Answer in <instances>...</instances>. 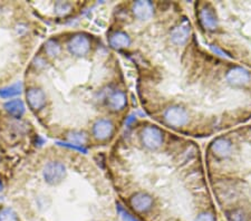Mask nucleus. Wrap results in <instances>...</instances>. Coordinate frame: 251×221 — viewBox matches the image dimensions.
Returning <instances> with one entry per match:
<instances>
[{
	"label": "nucleus",
	"mask_w": 251,
	"mask_h": 221,
	"mask_svg": "<svg viewBox=\"0 0 251 221\" xmlns=\"http://www.w3.org/2000/svg\"><path fill=\"white\" fill-rule=\"evenodd\" d=\"M204 164L213 199L226 221H251V124L211 139Z\"/></svg>",
	"instance_id": "1"
},
{
	"label": "nucleus",
	"mask_w": 251,
	"mask_h": 221,
	"mask_svg": "<svg viewBox=\"0 0 251 221\" xmlns=\"http://www.w3.org/2000/svg\"><path fill=\"white\" fill-rule=\"evenodd\" d=\"M193 6L205 45L251 70V1H198Z\"/></svg>",
	"instance_id": "2"
},
{
	"label": "nucleus",
	"mask_w": 251,
	"mask_h": 221,
	"mask_svg": "<svg viewBox=\"0 0 251 221\" xmlns=\"http://www.w3.org/2000/svg\"><path fill=\"white\" fill-rule=\"evenodd\" d=\"M67 169L60 161H50L43 171L44 180L50 186H57L66 178Z\"/></svg>",
	"instance_id": "3"
},
{
	"label": "nucleus",
	"mask_w": 251,
	"mask_h": 221,
	"mask_svg": "<svg viewBox=\"0 0 251 221\" xmlns=\"http://www.w3.org/2000/svg\"><path fill=\"white\" fill-rule=\"evenodd\" d=\"M129 206L139 215L147 216L154 210V201L145 192L135 191L129 196Z\"/></svg>",
	"instance_id": "4"
},
{
	"label": "nucleus",
	"mask_w": 251,
	"mask_h": 221,
	"mask_svg": "<svg viewBox=\"0 0 251 221\" xmlns=\"http://www.w3.org/2000/svg\"><path fill=\"white\" fill-rule=\"evenodd\" d=\"M68 51L76 57H82L91 49V42L85 35L77 34L70 39L67 44Z\"/></svg>",
	"instance_id": "5"
},
{
	"label": "nucleus",
	"mask_w": 251,
	"mask_h": 221,
	"mask_svg": "<svg viewBox=\"0 0 251 221\" xmlns=\"http://www.w3.org/2000/svg\"><path fill=\"white\" fill-rule=\"evenodd\" d=\"M132 13L139 22H148L155 14V6L151 1H136L132 3Z\"/></svg>",
	"instance_id": "6"
},
{
	"label": "nucleus",
	"mask_w": 251,
	"mask_h": 221,
	"mask_svg": "<svg viewBox=\"0 0 251 221\" xmlns=\"http://www.w3.org/2000/svg\"><path fill=\"white\" fill-rule=\"evenodd\" d=\"M113 132H114V125H113L112 121L110 120L100 119L93 124L92 133L95 139L100 141H104L111 138Z\"/></svg>",
	"instance_id": "7"
},
{
	"label": "nucleus",
	"mask_w": 251,
	"mask_h": 221,
	"mask_svg": "<svg viewBox=\"0 0 251 221\" xmlns=\"http://www.w3.org/2000/svg\"><path fill=\"white\" fill-rule=\"evenodd\" d=\"M28 105L30 106L31 110H40L46 104V94L43 90L38 87H31L27 91L26 94Z\"/></svg>",
	"instance_id": "8"
},
{
	"label": "nucleus",
	"mask_w": 251,
	"mask_h": 221,
	"mask_svg": "<svg viewBox=\"0 0 251 221\" xmlns=\"http://www.w3.org/2000/svg\"><path fill=\"white\" fill-rule=\"evenodd\" d=\"M107 106L114 112L122 111L126 106L127 98L125 92L122 90H114L107 98Z\"/></svg>",
	"instance_id": "9"
},
{
	"label": "nucleus",
	"mask_w": 251,
	"mask_h": 221,
	"mask_svg": "<svg viewBox=\"0 0 251 221\" xmlns=\"http://www.w3.org/2000/svg\"><path fill=\"white\" fill-rule=\"evenodd\" d=\"M108 43L110 45L115 48V49H123V48H127L132 44V39L129 35L125 33V31H114V33L110 35L108 37Z\"/></svg>",
	"instance_id": "10"
},
{
	"label": "nucleus",
	"mask_w": 251,
	"mask_h": 221,
	"mask_svg": "<svg viewBox=\"0 0 251 221\" xmlns=\"http://www.w3.org/2000/svg\"><path fill=\"white\" fill-rule=\"evenodd\" d=\"M5 108L8 113L15 116V118H20V116L25 113V105H24L23 100L20 99L9 100V102L5 104Z\"/></svg>",
	"instance_id": "11"
},
{
	"label": "nucleus",
	"mask_w": 251,
	"mask_h": 221,
	"mask_svg": "<svg viewBox=\"0 0 251 221\" xmlns=\"http://www.w3.org/2000/svg\"><path fill=\"white\" fill-rule=\"evenodd\" d=\"M23 85L22 83H16L14 85L3 87L0 90V98H11L22 93Z\"/></svg>",
	"instance_id": "12"
},
{
	"label": "nucleus",
	"mask_w": 251,
	"mask_h": 221,
	"mask_svg": "<svg viewBox=\"0 0 251 221\" xmlns=\"http://www.w3.org/2000/svg\"><path fill=\"white\" fill-rule=\"evenodd\" d=\"M67 139L70 141V143L75 144V146L83 147L87 143L88 138L87 135L82 131H73L67 135Z\"/></svg>",
	"instance_id": "13"
},
{
	"label": "nucleus",
	"mask_w": 251,
	"mask_h": 221,
	"mask_svg": "<svg viewBox=\"0 0 251 221\" xmlns=\"http://www.w3.org/2000/svg\"><path fill=\"white\" fill-rule=\"evenodd\" d=\"M60 51H62V48H60V45L55 39H50L46 43L45 53L47 54L48 57L57 58L60 55Z\"/></svg>",
	"instance_id": "14"
},
{
	"label": "nucleus",
	"mask_w": 251,
	"mask_h": 221,
	"mask_svg": "<svg viewBox=\"0 0 251 221\" xmlns=\"http://www.w3.org/2000/svg\"><path fill=\"white\" fill-rule=\"evenodd\" d=\"M0 221H19V219L13 209L3 208L0 210Z\"/></svg>",
	"instance_id": "15"
},
{
	"label": "nucleus",
	"mask_w": 251,
	"mask_h": 221,
	"mask_svg": "<svg viewBox=\"0 0 251 221\" xmlns=\"http://www.w3.org/2000/svg\"><path fill=\"white\" fill-rule=\"evenodd\" d=\"M72 10V5L70 2H64V1H58L55 3V11L57 15H66Z\"/></svg>",
	"instance_id": "16"
},
{
	"label": "nucleus",
	"mask_w": 251,
	"mask_h": 221,
	"mask_svg": "<svg viewBox=\"0 0 251 221\" xmlns=\"http://www.w3.org/2000/svg\"><path fill=\"white\" fill-rule=\"evenodd\" d=\"M116 209H117V212H119V215L121 216V218L123 219V221H141L137 218H135V216L129 214L126 209L123 208V206H121L120 203H117Z\"/></svg>",
	"instance_id": "17"
}]
</instances>
